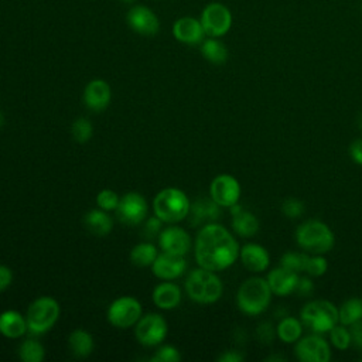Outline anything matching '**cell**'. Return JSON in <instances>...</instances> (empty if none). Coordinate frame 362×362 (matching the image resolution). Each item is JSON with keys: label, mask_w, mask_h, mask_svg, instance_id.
I'll return each instance as SVG.
<instances>
[{"label": "cell", "mask_w": 362, "mask_h": 362, "mask_svg": "<svg viewBox=\"0 0 362 362\" xmlns=\"http://www.w3.org/2000/svg\"><path fill=\"white\" fill-rule=\"evenodd\" d=\"M122 3H126V4H132V3H134V0H120Z\"/></svg>", "instance_id": "obj_49"}, {"label": "cell", "mask_w": 362, "mask_h": 362, "mask_svg": "<svg viewBox=\"0 0 362 362\" xmlns=\"http://www.w3.org/2000/svg\"><path fill=\"white\" fill-rule=\"evenodd\" d=\"M71 133H72V137L79 141V143H85L88 141L92 134H93V126L90 123L89 119L86 117H79L76 119L72 126H71Z\"/></svg>", "instance_id": "obj_34"}, {"label": "cell", "mask_w": 362, "mask_h": 362, "mask_svg": "<svg viewBox=\"0 0 362 362\" xmlns=\"http://www.w3.org/2000/svg\"><path fill=\"white\" fill-rule=\"evenodd\" d=\"M294 354L301 362H328L331 359V346L321 334L313 332L296 342Z\"/></svg>", "instance_id": "obj_10"}, {"label": "cell", "mask_w": 362, "mask_h": 362, "mask_svg": "<svg viewBox=\"0 0 362 362\" xmlns=\"http://www.w3.org/2000/svg\"><path fill=\"white\" fill-rule=\"evenodd\" d=\"M141 317V304L137 298L123 296L110 303L107 308V320L116 328H129Z\"/></svg>", "instance_id": "obj_9"}, {"label": "cell", "mask_w": 362, "mask_h": 362, "mask_svg": "<svg viewBox=\"0 0 362 362\" xmlns=\"http://www.w3.org/2000/svg\"><path fill=\"white\" fill-rule=\"evenodd\" d=\"M68 344H69L71 352L78 358L89 356L95 346L92 335L88 331L81 329V328H78L69 334Z\"/></svg>", "instance_id": "obj_28"}, {"label": "cell", "mask_w": 362, "mask_h": 362, "mask_svg": "<svg viewBox=\"0 0 362 362\" xmlns=\"http://www.w3.org/2000/svg\"><path fill=\"white\" fill-rule=\"evenodd\" d=\"M134 334L137 341L144 346L158 345L167 335V322L160 314H146L136 322Z\"/></svg>", "instance_id": "obj_11"}, {"label": "cell", "mask_w": 362, "mask_h": 362, "mask_svg": "<svg viewBox=\"0 0 362 362\" xmlns=\"http://www.w3.org/2000/svg\"><path fill=\"white\" fill-rule=\"evenodd\" d=\"M274 334H276V331L273 329V327H272L270 322H262L260 325H257L256 335H257V338H259L260 342H263V344H270V342H273Z\"/></svg>", "instance_id": "obj_39"}, {"label": "cell", "mask_w": 362, "mask_h": 362, "mask_svg": "<svg viewBox=\"0 0 362 362\" xmlns=\"http://www.w3.org/2000/svg\"><path fill=\"white\" fill-rule=\"evenodd\" d=\"M338 314H339V324L351 327L352 324L358 322L362 320V298L358 297H352L345 300L339 308H338Z\"/></svg>", "instance_id": "obj_29"}, {"label": "cell", "mask_w": 362, "mask_h": 362, "mask_svg": "<svg viewBox=\"0 0 362 362\" xmlns=\"http://www.w3.org/2000/svg\"><path fill=\"white\" fill-rule=\"evenodd\" d=\"M300 320L310 331L325 334L339 322L338 307L328 300H314L301 308Z\"/></svg>", "instance_id": "obj_6"}, {"label": "cell", "mask_w": 362, "mask_h": 362, "mask_svg": "<svg viewBox=\"0 0 362 362\" xmlns=\"http://www.w3.org/2000/svg\"><path fill=\"white\" fill-rule=\"evenodd\" d=\"M158 245L163 252L184 256L191 249V238L185 229L180 226H168L158 233Z\"/></svg>", "instance_id": "obj_17"}, {"label": "cell", "mask_w": 362, "mask_h": 362, "mask_svg": "<svg viewBox=\"0 0 362 362\" xmlns=\"http://www.w3.org/2000/svg\"><path fill=\"white\" fill-rule=\"evenodd\" d=\"M361 7H362V4H361Z\"/></svg>", "instance_id": "obj_50"}, {"label": "cell", "mask_w": 362, "mask_h": 362, "mask_svg": "<svg viewBox=\"0 0 362 362\" xmlns=\"http://www.w3.org/2000/svg\"><path fill=\"white\" fill-rule=\"evenodd\" d=\"M266 361H272V362L273 361H280L281 362V361H286V358L283 355H270V356L266 358Z\"/></svg>", "instance_id": "obj_46"}, {"label": "cell", "mask_w": 362, "mask_h": 362, "mask_svg": "<svg viewBox=\"0 0 362 362\" xmlns=\"http://www.w3.org/2000/svg\"><path fill=\"white\" fill-rule=\"evenodd\" d=\"M13 281V272L4 266V264H0V293L3 290H6Z\"/></svg>", "instance_id": "obj_44"}, {"label": "cell", "mask_w": 362, "mask_h": 362, "mask_svg": "<svg viewBox=\"0 0 362 362\" xmlns=\"http://www.w3.org/2000/svg\"><path fill=\"white\" fill-rule=\"evenodd\" d=\"M313 290H314V283L310 277H298L296 291L300 296H311Z\"/></svg>", "instance_id": "obj_42"}, {"label": "cell", "mask_w": 362, "mask_h": 362, "mask_svg": "<svg viewBox=\"0 0 362 362\" xmlns=\"http://www.w3.org/2000/svg\"><path fill=\"white\" fill-rule=\"evenodd\" d=\"M358 127H359V130L362 132V112H361L359 116H358Z\"/></svg>", "instance_id": "obj_47"}, {"label": "cell", "mask_w": 362, "mask_h": 362, "mask_svg": "<svg viewBox=\"0 0 362 362\" xmlns=\"http://www.w3.org/2000/svg\"><path fill=\"white\" fill-rule=\"evenodd\" d=\"M119 221L124 225H139L147 215L148 206L146 198L139 192H126L120 197L115 209Z\"/></svg>", "instance_id": "obj_13"}, {"label": "cell", "mask_w": 362, "mask_h": 362, "mask_svg": "<svg viewBox=\"0 0 362 362\" xmlns=\"http://www.w3.org/2000/svg\"><path fill=\"white\" fill-rule=\"evenodd\" d=\"M304 211H305L304 202L298 198H294V197H290V198L284 199L283 204H281V212L290 219L300 218L304 214Z\"/></svg>", "instance_id": "obj_36"}, {"label": "cell", "mask_w": 362, "mask_h": 362, "mask_svg": "<svg viewBox=\"0 0 362 362\" xmlns=\"http://www.w3.org/2000/svg\"><path fill=\"white\" fill-rule=\"evenodd\" d=\"M239 259L245 269L252 273L267 270L270 264V255L267 249L259 243H246L239 250Z\"/></svg>", "instance_id": "obj_18"}, {"label": "cell", "mask_w": 362, "mask_h": 362, "mask_svg": "<svg viewBox=\"0 0 362 362\" xmlns=\"http://www.w3.org/2000/svg\"><path fill=\"white\" fill-rule=\"evenodd\" d=\"M221 205H218L211 197H201L197 198L191 206H189V214H191V223L194 226L201 225V223H211L219 219L221 216Z\"/></svg>", "instance_id": "obj_22"}, {"label": "cell", "mask_w": 362, "mask_h": 362, "mask_svg": "<svg viewBox=\"0 0 362 362\" xmlns=\"http://www.w3.org/2000/svg\"><path fill=\"white\" fill-rule=\"evenodd\" d=\"M209 195L218 205L229 208L239 202L240 184L230 174H219L211 181Z\"/></svg>", "instance_id": "obj_14"}, {"label": "cell", "mask_w": 362, "mask_h": 362, "mask_svg": "<svg viewBox=\"0 0 362 362\" xmlns=\"http://www.w3.org/2000/svg\"><path fill=\"white\" fill-rule=\"evenodd\" d=\"M218 361L219 362H242L243 355L235 349H229V351H225L222 355H219Z\"/></svg>", "instance_id": "obj_45"}, {"label": "cell", "mask_w": 362, "mask_h": 362, "mask_svg": "<svg viewBox=\"0 0 362 362\" xmlns=\"http://www.w3.org/2000/svg\"><path fill=\"white\" fill-rule=\"evenodd\" d=\"M328 269V262L324 255H310L304 272L311 277H321Z\"/></svg>", "instance_id": "obj_35"}, {"label": "cell", "mask_w": 362, "mask_h": 362, "mask_svg": "<svg viewBox=\"0 0 362 362\" xmlns=\"http://www.w3.org/2000/svg\"><path fill=\"white\" fill-rule=\"evenodd\" d=\"M181 301V290L177 284L164 281L154 287L153 303L161 310H173L178 307Z\"/></svg>", "instance_id": "obj_23"}, {"label": "cell", "mask_w": 362, "mask_h": 362, "mask_svg": "<svg viewBox=\"0 0 362 362\" xmlns=\"http://www.w3.org/2000/svg\"><path fill=\"white\" fill-rule=\"evenodd\" d=\"M199 45H201L199 49H201L202 57L206 61H209L211 64L221 65V64L226 62L229 52H228L226 45L219 38H216V37L204 38V41Z\"/></svg>", "instance_id": "obj_26"}, {"label": "cell", "mask_w": 362, "mask_h": 362, "mask_svg": "<svg viewBox=\"0 0 362 362\" xmlns=\"http://www.w3.org/2000/svg\"><path fill=\"white\" fill-rule=\"evenodd\" d=\"M185 290L188 297L195 303L212 304L221 298L223 284L215 272L198 267L187 276Z\"/></svg>", "instance_id": "obj_4"}, {"label": "cell", "mask_w": 362, "mask_h": 362, "mask_svg": "<svg viewBox=\"0 0 362 362\" xmlns=\"http://www.w3.org/2000/svg\"><path fill=\"white\" fill-rule=\"evenodd\" d=\"M229 209L232 215V229L236 235L242 238H250L259 232L260 223L256 215H253L250 211H246L238 202L229 206Z\"/></svg>", "instance_id": "obj_21"}, {"label": "cell", "mask_w": 362, "mask_h": 362, "mask_svg": "<svg viewBox=\"0 0 362 362\" xmlns=\"http://www.w3.org/2000/svg\"><path fill=\"white\" fill-rule=\"evenodd\" d=\"M18 356L24 362H41L45 356L42 344L34 338L24 339L18 348Z\"/></svg>", "instance_id": "obj_31"}, {"label": "cell", "mask_w": 362, "mask_h": 362, "mask_svg": "<svg viewBox=\"0 0 362 362\" xmlns=\"http://www.w3.org/2000/svg\"><path fill=\"white\" fill-rule=\"evenodd\" d=\"M126 23L132 31L144 37H153L160 31L157 14L143 4H134L127 10Z\"/></svg>", "instance_id": "obj_12"}, {"label": "cell", "mask_w": 362, "mask_h": 362, "mask_svg": "<svg viewBox=\"0 0 362 362\" xmlns=\"http://www.w3.org/2000/svg\"><path fill=\"white\" fill-rule=\"evenodd\" d=\"M298 277H300L298 273H296L293 270H288L283 266H279V267L272 269L267 273L266 280H267L269 287H270L273 294H276V296H288L293 291H296Z\"/></svg>", "instance_id": "obj_19"}, {"label": "cell", "mask_w": 362, "mask_h": 362, "mask_svg": "<svg viewBox=\"0 0 362 362\" xmlns=\"http://www.w3.org/2000/svg\"><path fill=\"white\" fill-rule=\"evenodd\" d=\"M3 124H4V115H3V112L0 110V129L3 127Z\"/></svg>", "instance_id": "obj_48"}, {"label": "cell", "mask_w": 362, "mask_h": 362, "mask_svg": "<svg viewBox=\"0 0 362 362\" xmlns=\"http://www.w3.org/2000/svg\"><path fill=\"white\" fill-rule=\"evenodd\" d=\"M61 308L55 298L42 296L35 298L27 308L25 320L31 334L41 335L49 331L59 317Z\"/></svg>", "instance_id": "obj_7"}, {"label": "cell", "mask_w": 362, "mask_h": 362, "mask_svg": "<svg viewBox=\"0 0 362 362\" xmlns=\"http://www.w3.org/2000/svg\"><path fill=\"white\" fill-rule=\"evenodd\" d=\"M199 21L208 37H223L232 27V13L223 3H208L199 16Z\"/></svg>", "instance_id": "obj_8"}, {"label": "cell", "mask_w": 362, "mask_h": 362, "mask_svg": "<svg viewBox=\"0 0 362 362\" xmlns=\"http://www.w3.org/2000/svg\"><path fill=\"white\" fill-rule=\"evenodd\" d=\"M110 86L103 79H92L83 89V103L95 112H100L110 103Z\"/></svg>", "instance_id": "obj_20"}, {"label": "cell", "mask_w": 362, "mask_h": 362, "mask_svg": "<svg viewBox=\"0 0 362 362\" xmlns=\"http://www.w3.org/2000/svg\"><path fill=\"white\" fill-rule=\"evenodd\" d=\"M303 322L294 317H284L276 327V335L284 344H296L303 337Z\"/></svg>", "instance_id": "obj_27"}, {"label": "cell", "mask_w": 362, "mask_h": 362, "mask_svg": "<svg viewBox=\"0 0 362 362\" xmlns=\"http://www.w3.org/2000/svg\"><path fill=\"white\" fill-rule=\"evenodd\" d=\"M294 236L297 245L310 255H325L331 252L335 243L331 228L318 219H308L300 223Z\"/></svg>", "instance_id": "obj_2"}, {"label": "cell", "mask_w": 362, "mask_h": 362, "mask_svg": "<svg viewBox=\"0 0 362 362\" xmlns=\"http://www.w3.org/2000/svg\"><path fill=\"white\" fill-rule=\"evenodd\" d=\"M181 354L173 345L160 346L156 354L151 356V362H180Z\"/></svg>", "instance_id": "obj_37"}, {"label": "cell", "mask_w": 362, "mask_h": 362, "mask_svg": "<svg viewBox=\"0 0 362 362\" xmlns=\"http://www.w3.org/2000/svg\"><path fill=\"white\" fill-rule=\"evenodd\" d=\"M83 223L89 232L96 236L107 235L113 228V221L103 209H90L83 216Z\"/></svg>", "instance_id": "obj_25"}, {"label": "cell", "mask_w": 362, "mask_h": 362, "mask_svg": "<svg viewBox=\"0 0 362 362\" xmlns=\"http://www.w3.org/2000/svg\"><path fill=\"white\" fill-rule=\"evenodd\" d=\"M308 257H310V253H307L304 250L303 252H287L281 256L280 266H283L288 270H293L296 273H300V272H304Z\"/></svg>", "instance_id": "obj_33"}, {"label": "cell", "mask_w": 362, "mask_h": 362, "mask_svg": "<svg viewBox=\"0 0 362 362\" xmlns=\"http://www.w3.org/2000/svg\"><path fill=\"white\" fill-rule=\"evenodd\" d=\"M157 249L153 243L150 242H141L136 245L132 252H130V262L136 266L144 267V266H151L153 262L157 257Z\"/></svg>", "instance_id": "obj_30"}, {"label": "cell", "mask_w": 362, "mask_h": 362, "mask_svg": "<svg viewBox=\"0 0 362 362\" xmlns=\"http://www.w3.org/2000/svg\"><path fill=\"white\" fill-rule=\"evenodd\" d=\"M171 33L177 41L187 45H198L206 35L199 18L192 16H182L177 18L173 23Z\"/></svg>", "instance_id": "obj_15"}, {"label": "cell", "mask_w": 362, "mask_h": 362, "mask_svg": "<svg viewBox=\"0 0 362 362\" xmlns=\"http://www.w3.org/2000/svg\"><path fill=\"white\" fill-rule=\"evenodd\" d=\"M187 269V260L182 255H175L170 252H163L157 255L156 260L151 264L154 276L161 280H173L180 277Z\"/></svg>", "instance_id": "obj_16"}, {"label": "cell", "mask_w": 362, "mask_h": 362, "mask_svg": "<svg viewBox=\"0 0 362 362\" xmlns=\"http://www.w3.org/2000/svg\"><path fill=\"white\" fill-rule=\"evenodd\" d=\"M349 331H351V338H352V345L362 351V320L352 324L349 327Z\"/></svg>", "instance_id": "obj_41"}, {"label": "cell", "mask_w": 362, "mask_h": 362, "mask_svg": "<svg viewBox=\"0 0 362 362\" xmlns=\"http://www.w3.org/2000/svg\"><path fill=\"white\" fill-rule=\"evenodd\" d=\"M119 195L112 189H102L96 195V204L103 211H113L117 208L119 204Z\"/></svg>", "instance_id": "obj_38"}, {"label": "cell", "mask_w": 362, "mask_h": 362, "mask_svg": "<svg viewBox=\"0 0 362 362\" xmlns=\"http://www.w3.org/2000/svg\"><path fill=\"white\" fill-rule=\"evenodd\" d=\"M191 202L187 194L175 187H168L161 189L153 201L154 215L163 222L174 223L180 222L189 214Z\"/></svg>", "instance_id": "obj_5"}, {"label": "cell", "mask_w": 362, "mask_h": 362, "mask_svg": "<svg viewBox=\"0 0 362 362\" xmlns=\"http://www.w3.org/2000/svg\"><path fill=\"white\" fill-rule=\"evenodd\" d=\"M328 337H329V342L332 344V346H335L339 351H346L352 345L349 328L339 322L328 331Z\"/></svg>", "instance_id": "obj_32"}, {"label": "cell", "mask_w": 362, "mask_h": 362, "mask_svg": "<svg viewBox=\"0 0 362 362\" xmlns=\"http://www.w3.org/2000/svg\"><path fill=\"white\" fill-rule=\"evenodd\" d=\"M28 331L27 320L14 310H7L0 314V334L6 338H20Z\"/></svg>", "instance_id": "obj_24"}, {"label": "cell", "mask_w": 362, "mask_h": 362, "mask_svg": "<svg viewBox=\"0 0 362 362\" xmlns=\"http://www.w3.org/2000/svg\"><path fill=\"white\" fill-rule=\"evenodd\" d=\"M161 223L163 221L158 218V216H153V218H148L147 222H146V226H144V233L148 239H151L153 236H156L157 233L161 232Z\"/></svg>", "instance_id": "obj_40"}, {"label": "cell", "mask_w": 362, "mask_h": 362, "mask_svg": "<svg viewBox=\"0 0 362 362\" xmlns=\"http://www.w3.org/2000/svg\"><path fill=\"white\" fill-rule=\"evenodd\" d=\"M239 243L233 235L216 222L205 223L197 233L194 255L199 267L221 272L239 257Z\"/></svg>", "instance_id": "obj_1"}, {"label": "cell", "mask_w": 362, "mask_h": 362, "mask_svg": "<svg viewBox=\"0 0 362 362\" xmlns=\"http://www.w3.org/2000/svg\"><path fill=\"white\" fill-rule=\"evenodd\" d=\"M349 156L354 163L362 165V139H356L351 143Z\"/></svg>", "instance_id": "obj_43"}, {"label": "cell", "mask_w": 362, "mask_h": 362, "mask_svg": "<svg viewBox=\"0 0 362 362\" xmlns=\"http://www.w3.org/2000/svg\"><path fill=\"white\" fill-rule=\"evenodd\" d=\"M272 290L266 277H249L238 288V308L247 315H259L264 313L272 301Z\"/></svg>", "instance_id": "obj_3"}]
</instances>
